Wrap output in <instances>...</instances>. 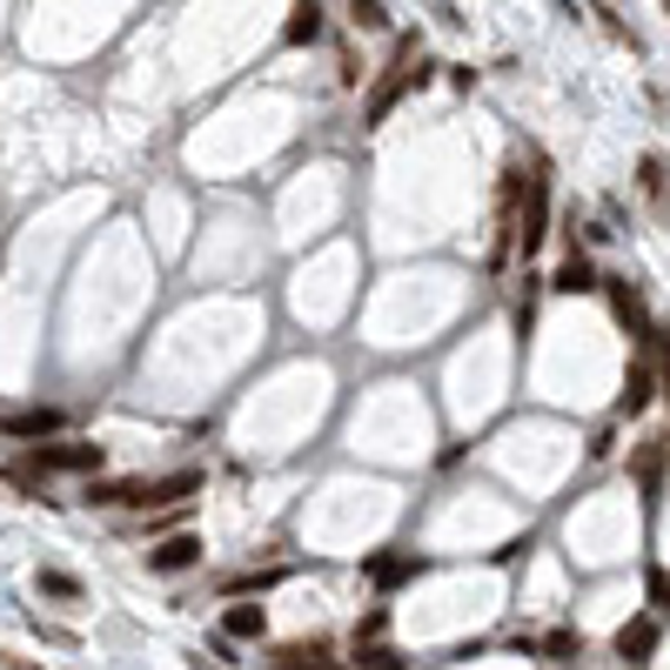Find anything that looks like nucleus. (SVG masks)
<instances>
[{"mask_svg":"<svg viewBox=\"0 0 670 670\" xmlns=\"http://www.w3.org/2000/svg\"><path fill=\"white\" fill-rule=\"evenodd\" d=\"M315 34H322V8H315V0H295L288 21H282V41H288V48H308Z\"/></svg>","mask_w":670,"mask_h":670,"instance_id":"nucleus-13","label":"nucleus"},{"mask_svg":"<svg viewBox=\"0 0 670 670\" xmlns=\"http://www.w3.org/2000/svg\"><path fill=\"white\" fill-rule=\"evenodd\" d=\"M222 630H229V643H262L268 637V610L262 603H229L222 610Z\"/></svg>","mask_w":670,"mask_h":670,"instance_id":"nucleus-11","label":"nucleus"},{"mask_svg":"<svg viewBox=\"0 0 670 670\" xmlns=\"http://www.w3.org/2000/svg\"><path fill=\"white\" fill-rule=\"evenodd\" d=\"M650 650H657V617H630L617 630V657L623 663H650Z\"/></svg>","mask_w":670,"mask_h":670,"instance_id":"nucleus-12","label":"nucleus"},{"mask_svg":"<svg viewBox=\"0 0 670 670\" xmlns=\"http://www.w3.org/2000/svg\"><path fill=\"white\" fill-rule=\"evenodd\" d=\"M356 663H369V670H396L403 657H396L389 643H376V637H369V643H356Z\"/></svg>","mask_w":670,"mask_h":670,"instance_id":"nucleus-21","label":"nucleus"},{"mask_svg":"<svg viewBox=\"0 0 670 670\" xmlns=\"http://www.w3.org/2000/svg\"><path fill=\"white\" fill-rule=\"evenodd\" d=\"M202 469H175V476H161V483H148V502L141 510H168V502H189V496H202Z\"/></svg>","mask_w":670,"mask_h":670,"instance_id":"nucleus-8","label":"nucleus"},{"mask_svg":"<svg viewBox=\"0 0 670 670\" xmlns=\"http://www.w3.org/2000/svg\"><path fill=\"white\" fill-rule=\"evenodd\" d=\"M550 288H557V295H583V288H603V275H597V268H590V255L570 242V255H564V268L550 275Z\"/></svg>","mask_w":670,"mask_h":670,"instance_id":"nucleus-10","label":"nucleus"},{"mask_svg":"<svg viewBox=\"0 0 670 670\" xmlns=\"http://www.w3.org/2000/svg\"><path fill=\"white\" fill-rule=\"evenodd\" d=\"M423 34H396V54H389V68L376 74V88H369V101H363V128H383L389 114H396V101L409 94V88H423Z\"/></svg>","mask_w":670,"mask_h":670,"instance_id":"nucleus-1","label":"nucleus"},{"mask_svg":"<svg viewBox=\"0 0 670 670\" xmlns=\"http://www.w3.org/2000/svg\"><path fill=\"white\" fill-rule=\"evenodd\" d=\"M517 242H524V262L550 242V182L544 175H530V195H524V229H517Z\"/></svg>","mask_w":670,"mask_h":670,"instance_id":"nucleus-4","label":"nucleus"},{"mask_svg":"<svg viewBox=\"0 0 670 670\" xmlns=\"http://www.w3.org/2000/svg\"><path fill=\"white\" fill-rule=\"evenodd\" d=\"M268 583H282V570H262V577H229L222 590H229V597H248V590H268Z\"/></svg>","mask_w":670,"mask_h":670,"instance_id":"nucleus-22","label":"nucleus"},{"mask_svg":"<svg viewBox=\"0 0 670 670\" xmlns=\"http://www.w3.org/2000/svg\"><path fill=\"white\" fill-rule=\"evenodd\" d=\"M603 288H610V308H617V322L637 335L643 349H657V322H650V308H643V295L630 288V282H617V275H603Z\"/></svg>","mask_w":670,"mask_h":670,"instance_id":"nucleus-3","label":"nucleus"},{"mask_svg":"<svg viewBox=\"0 0 670 670\" xmlns=\"http://www.w3.org/2000/svg\"><path fill=\"white\" fill-rule=\"evenodd\" d=\"M0 436H14V443L61 436V409H14V416H0Z\"/></svg>","mask_w":670,"mask_h":670,"instance_id":"nucleus-7","label":"nucleus"},{"mask_svg":"<svg viewBox=\"0 0 670 670\" xmlns=\"http://www.w3.org/2000/svg\"><path fill=\"white\" fill-rule=\"evenodd\" d=\"M537 650H544L550 663H570V657H583V637H577V630H550Z\"/></svg>","mask_w":670,"mask_h":670,"instance_id":"nucleus-17","label":"nucleus"},{"mask_svg":"<svg viewBox=\"0 0 670 670\" xmlns=\"http://www.w3.org/2000/svg\"><path fill=\"white\" fill-rule=\"evenodd\" d=\"M88 502H108V510H141L148 483H88Z\"/></svg>","mask_w":670,"mask_h":670,"instance_id":"nucleus-14","label":"nucleus"},{"mask_svg":"<svg viewBox=\"0 0 670 670\" xmlns=\"http://www.w3.org/2000/svg\"><path fill=\"white\" fill-rule=\"evenodd\" d=\"M34 583H41V597H61V603H74V597H81V577H68V570H41Z\"/></svg>","mask_w":670,"mask_h":670,"instance_id":"nucleus-20","label":"nucleus"},{"mask_svg":"<svg viewBox=\"0 0 670 670\" xmlns=\"http://www.w3.org/2000/svg\"><path fill=\"white\" fill-rule=\"evenodd\" d=\"M209 550H202V537H189V530H175V537H161L154 550H148V570H161V577H182V570H195Z\"/></svg>","mask_w":670,"mask_h":670,"instance_id":"nucleus-5","label":"nucleus"},{"mask_svg":"<svg viewBox=\"0 0 670 670\" xmlns=\"http://www.w3.org/2000/svg\"><path fill=\"white\" fill-rule=\"evenodd\" d=\"M657 363H630V376H623V396H617V416H643L650 409V396H657Z\"/></svg>","mask_w":670,"mask_h":670,"instance_id":"nucleus-9","label":"nucleus"},{"mask_svg":"<svg viewBox=\"0 0 670 670\" xmlns=\"http://www.w3.org/2000/svg\"><path fill=\"white\" fill-rule=\"evenodd\" d=\"M663 14H670V0H663Z\"/></svg>","mask_w":670,"mask_h":670,"instance_id":"nucleus-24","label":"nucleus"},{"mask_svg":"<svg viewBox=\"0 0 670 670\" xmlns=\"http://www.w3.org/2000/svg\"><path fill=\"white\" fill-rule=\"evenodd\" d=\"M369 577L383 590H403L409 577H423V557H369Z\"/></svg>","mask_w":670,"mask_h":670,"instance_id":"nucleus-15","label":"nucleus"},{"mask_svg":"<svg viewBox=\"0 0 670 670\" xmlns=\"http://www.w3.org/2000/svg\"><path fill=\"white\" fill-rule=\"evenodd\" d=\"M275 663H288V670H302V663H328V643H322V637H308V643H282Z\"/></svg>","mask_w":670,"mask_h":670,"instance_id":"nucleus-16","label":"nucleus"},{"mask_svg":"<svg viewBox=\"0 0 670 670\" xmlns=\"http://www.w3.org/2000/svg\"><path fill=\"white\" fill-rule=\"evenodd\" d=\"M637 189H643L650 215L670 222V161H663V154H643V161H637Z\"/></svg>","mask_w":670,"mask_h":670,"instance_id":"nucleus-6","label":"nucleus"},{"mask_svg":"<svg viewBox=\"0 0 670 670\" xmlns=\"http://www.w3.org/2000/svg\"><path fill=\"white\" fill-rule=\"evenodd\" d=\"M630 469H637V483H643V489H657V476H663V449H657V443H643V449L630 456Z\"/></svg>","mask_w":670,"mask_h":670,"instance_id":"nucleus-19","label":"nucleus"},{"mask_svg":"<svg viewBox=\"0 0 670 670\" xmlns=\"http://www.w3.org/2000/svg\"><path fill=\"white\" fill-rule=\"evenodd\" d=\"M383 623H389V610H369V617L356 623V643H369V637H383Z\"/></svg>","mask_w":670,"mask_h":670,"instance_id":"nucleus-23","label":"nucleus"},{"mask_svg":"<svg viewBox=\"0 0 670 670\" xmlns=\"http://www.w3.org/2000/svg\"><path fill=\"white\" fill-rule=\"evenodd\" d=\"M28 469H88V476H94V469H101V443H48V436H41V443L28 449Z\"/></svg>","mask_w":670,"mask_h":670,"instance_id":"nucleus-2","label":"nucleus"},{"mask_svg":"<svg viewBox=\"0 0 670 670\" xmlns=\"http://www.w3.org/2000/svg\"><path fill=\"white\" fill-rule=\"evenodd\" d=\"M349 28L376 34V28H389V8H383V0H349Z\"/></svg>","mask_w":670,"mask_h":670,"instance_id":"nucleus-18","label":"nucleus"}]
</instances>
